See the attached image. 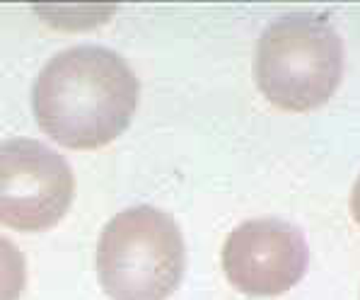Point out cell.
<instances>
[{
    "label": "cell",
    "instance_id": "7",
    "mask_svg": "<svg viewBox=\"0 0 360 300\" xmlns=\"http://www.w3.org/2000/svg\"><path fill=\"white\" fill-rule=\"evenodd\" d=\"M351 211H353V218H356L358 225H360V177L356 180L353 192H351Z\"/></svg>",
    "mask_w": 360,
    "mask_h": 300
},
{
    "label": "cell",
    "instance_id": "2",
    "mask_svg": "<svg viewBox=\"0 0 360 300\" xmlns=\"http://www.w3.org/2000/svg\"><path fill=\"white\" fill-rule=\"evenodd\" d=\"M341 75L343 42L319 15H285L259 37L254 77L274 107L285 112L322 107L336 92Z\"/></svg>",
    "mask_w": 360,
    "mask_h": 300
},
{
    "label": "cell",
    "instance_id": "6",
    "mask_svg": "<svg viewBox=\"0 0 360 300\" xmlns=\"http://www.w3.org/2000/svg\"><path fill=\"white\" fill-rule=\"evenodd\" d=\"M27 283L25 254L13 240L0 235V300H20Z\"/></svg>",
    "mask_w": 360,
    "mask_h": 300
},
{
    "label": "cell",
    "instance_id": "1",
    "mask_svg": "<svg viewBox=\"0 0 360 300\" xmlns=\"http://www.w3.org/2000/svg\"><path fill=\"white\" fill-rule=\"evenodd\" d=\"M141 97L131 65L112 49L82 44L56 54L32 90L37 124L73 150H97L129 129Z\"/></svg>",
    "mask_w": 360,
    "mask_h": 300
},
{
    "label": "cell",
    "instance_id": "4",
    "mask_svg": "<svg viewBox=\"0 0 360 300\" xmlns=\"http://www.w3.org/2000/svg\"><path fill=\"white\" fill-rule=\"evenodd\" d=\"M75 175L63 155L32 138L0 143V223L22 232L49 230L68 213Z\"/></svg>",
    "mask_w": 360,
    "mask_h": 300
},
{
    "label": "cell",
    "instance_id": "5",
    "mask_svg": "<svg viewBox=\"0 0 360 300\" xmlns=\"http://www.w3.org/2000/svg\"><path fill=\"white\" fill-rule=\"evenodd\" d=\"M309 249L304 235L281 218H254L237 225L223 247L225 276L247 296H281L304 276Z\"/></svg>",
    "mask_w": 360,
    "mask_h": 300
},
{
    "label": "cell",
    "instance_id": "3",
    "mask_svg": "<svg viewBox=\"0 0 360 300\" xmlns=\"http://www.w3.org/2000/svg\"><path fill=\"white\" fill-rule=\"evenodd\" d=\"M186 247L179 225L155 206L116 213L97 242V276L114 300H167L181 283Z\"/></svg>",
    "mask_w": 360,
    "mask_h": 300
}]
</instances>
